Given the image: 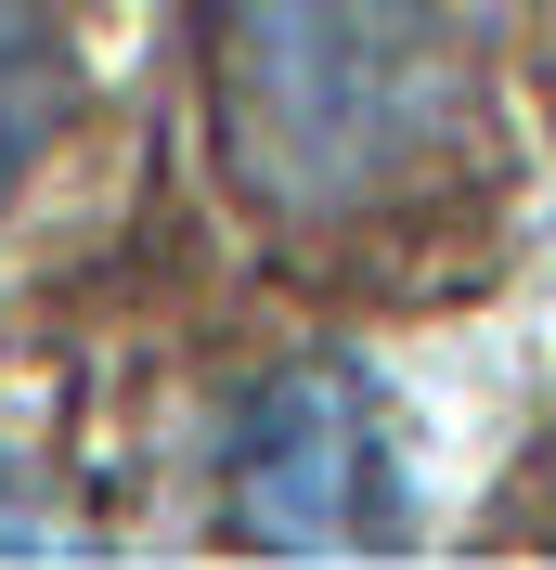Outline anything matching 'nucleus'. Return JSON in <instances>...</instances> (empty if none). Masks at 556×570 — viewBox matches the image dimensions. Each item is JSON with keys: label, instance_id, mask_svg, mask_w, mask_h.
Returning a JSON list of instances; mask_svg holds the SVG:
<instances>
[{"label": "nucleus", "instance_id": "nucleus-1", "mask_svg": "<svg viewBox=\"0 0 556 570\" xmlns=\"http://www.w3.org/2000/svg\"><path fill=\"white\" fill-rule=\"evenodd\" d=\"M220 195L259 247L401 259L492 181V52L466 0H195Z\"/></svg>", "mask_w": 556, "mask_h": 570}, {"label": "nucleus", "instance_id": "nucleus-2", "mask_svg": "<svg viewBox=\"0 0 556 570\" xmlns=\"http://www.w3.org/2000/svg\"><path fill=\"white\" fill-rule=\"evenodd\" d=\"M208 519L259 558H388L415 532V480L376 376L337 351L259 363L208 441Z\"/></svg>", "mask_w": 556, "mask_h": 570}, {"label": "nucleus", "instance_id": "nucleus-4", "mask_svg": "<svg viewBox=\"0 0 556 570\" xmlns=\"http://www.w3.org/2000/svg\"><path fill=\"white\" fill-rule=\"evenodd\" d=\"M0 558H91L78 454H66L39 415H0Z\"/></svg>", "mask_w": 556, "mask_h": 570}, {"label": "nucleus", "instance_id": "nucleus-3", "mask_svg": "<svg viewBox=\"0 0 556 570\" xmlns=\"http://www.w3.org/2000/svg\"><path fill=\"white\" fill-rule=\"evenodd\" d=\"M105 156V0H0V273L78 220Z\"/></svg>", "mask_w": 556, "mask_h": 570}]
</instances>
